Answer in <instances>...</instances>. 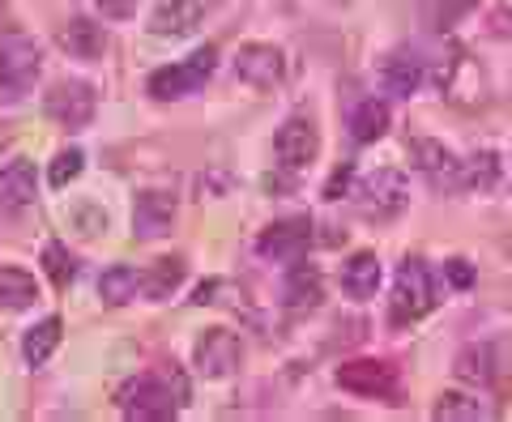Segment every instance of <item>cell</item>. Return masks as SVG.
I'll return each mask as SVG.
<instances>
[{"label": "cell", "instance_id": "obj_19", "mask_svg": "<svg viewBox=\"0 0 512 422\" xmlns=\"http://www.w3.org/2000/svg\"><path fill=\"white\" fill-rule=\"evenodd\" d=\"M461 192H491L500 184V154L495 150H478L470 154L466 162L457 167V180H453Z\"/></svg>", "mask_w": 512, "mask_h": 422}, {"label": "cell", "instance_id": "obj_3", "mask_svg": "<svg viewBox=\"0 0 512 422\" xmlns=\"http://www.w3.org/2000/svg\"><path fill=\"white\" fill-rule=\"evenodd\" d=\"M214 64H218V47L205 43V47H197V52H192L184 64H167V69H154L150 81H146V90L154 94L158 103H175V99H184V94H197L205 81H210Z\"/></svg>", "mask_w": 512, "mask_h": 422}, {"label": "cell", "instance_id": "obj_27", "mask_svg": "<svg viewBox=\"0 0 512 422\" xmlns=\"http://www.w3.org/2000/svg\"><path fill=\"white\" fill-rule=\"evenodd\" d=\"M457 376L470 384H491L495 380V350L491 346H466L457 354Z\"/></svg>", "mask_w": 512, "mask_h": 422}, {"label": "cell", "instance_id": "obj_29", "mask_svg": "<svg viewBox=\"0 0 512 422\" xmlns=\"http://www.w3.org/2000/svg\"><path fill=\"white\" fill-rule=\"evenodd\" d=\"M474 5H478V0H431V30H440V35H444V30H453L461 18H466V13H474Z\"/></svg>", "mask_w": 512, "mask_h": 422}, {"label": "cell", "instance_id": "obj_31", "mask_svg": "<svg viewBox=\"0 0 512 422\" xmlns=\"http://www.w3.org/2000/svg\"><path fill=\"white\" fill-rule=\"evenodd\" d=\"M444 278H448L453 290H470L474 286V265L466 261V256H453V261L444 265Z\"/></svg>", "mask_w": 512, "mask_h": 422}, {"label": "cell", "instance_id": "obj_13", "mask_svg": "<svg viewBox=\"0 0 512 422\" xmlns=\"http://www.w3.org/2000/svg\"><path fill=\"white\" fill-rule=\"evenodd\" d=\"M35 201V162H9V167H0V214H18Z\"/></svg>", "mask_w": 512, "mask_h": 422}, {"label": "cell", "instance_id": "obj_9", "mask_svg": "<svg viewBox=\"0 0 512 422\" xmlns=\"http://www.w3.org/2000/svg\"><path fill=\"white\" fill-rule=\"evenodd\" d=\"M235 73L256 90H274L286 77V52L274 43H244L235 56Z\"/></svg>", "mask_w": 512, "mask_h": 422}, {"label": "cell", "instance_id": "obj_5", "mask_svg": "<svg viewBox=\"0 0 512 422\" xmlns=\"http://www.w3.org/2000/svg\"><path fill=\"white\" fill-rule=\"evenodd\" d=\"M312 248V222L308 218H278L256 235V256L274 265H295Z\"/></svg>", "mask_w": 512, "mask_h": 422}, {"label": "cell", "instance_id": "obj_1", "mask_svg": "<svg viewBox=\"0 0 512 422\" xmlns=\"http://www.w3.org/2000/svg\"><path fill=\"white\" fill-rule=\"evenodd\" d=\"M116 401H120V414L128 422H167L184 405L180 388H167L163 376H133V380H124Z\"/></svg>", "mask_w": 512, "mask_h": 422}, {"label": "cell", "instance_id": "obj_18", "mask_svg": "<svg viewBox=\"0 0 512 422\" xmlns=\"http://www.w3.org/2000/svg\"><path fill=\"white\" fill-rule=\"evenodd\" d=\"M60 47H64L69 56H77V60H94V56H103L107 35H103L99 22H90V18H69V22L60 26Z\"/></svg>", "mask_w": 512, "mask_h": 422}, {"label": "cell", "instance_id": "obj_2", "mask_svg": "<svg viewBox=\"0 0 512 422\" xmlns=\"http://www.w3.org/2000/svg\"><path fill=\"white\" fill-rule=\"evenodd\" d=\"M431 307H436V278H431V269L419 256H410V261H402V269H397L389 324H414V320H423Z\"/></svg>", "mask_w": 512, "mask_h": 422}, {"label": "cell", "instance_id": "obj_6", "mask_svg": "<svg viewBox=\"0 0 512 422\" xmlns=\"http://www.w3.org/2000/svg\"><path fill=\"white\" fill-rule=\"evenodd\" d=\"M94 107H99L94 86L90 81H77V77L56 81V86L47 90V99H43V111L64 128H86L94 120Z\"/></svg>", "mask_w": 512, "mask_h": 422}, {"label": "cell", "instance_id": "obj_21", "mask_svg": "<svg viewBox=\"0 0 512 422\" xmlns=\"http://www.w3.org/2000/svg\"><path fill=\"white\" fill-rule=\"evenodd\" d=\"M389 133V103L384 99H363L355 111H350V137L359 145H372Z\"/></svg>", "mask_w": 512, "mask_h": 422}, {"label": "cell", "instance_id": "obj_8", "mask_svg": "<svg viewBox=\"0 0 512 422\" xmlns=\"http://www.w3.org/2000/svg\"><path fill=\"white\" fill-rule=\"evenodd\" d=\"M239 359H244V346H239V337L231 329H205L197 337V346H192V367L201 371L205 380H222L231 376V371L239 367Z\"/></svg>", "mask_w": 512, "mask_h": 422}, {"label": "cell", "instance_id": "obj_15", "mask_svg": "<svg viewBox=\"0 0 512 422\" xmlns=\"http://www.w3.org/2000/svg\"><path fill=\"white\" fill-rule=\"evenodd\" d=\"M291 273H286V286H282V295H286V307H295V312H312V307H320V299H325V282H320V273L316 265H286Z\"/></svg>", "mask_w": 512, "mask_h": 422}, {"label": "cell", "instance_id": "obj_33", "mask_svg": "<svg viewBox=\"0 0 512 422\" xmlns=\"http://www.w3.org/2000/svg\"><path fill=\"white\" fill-rule=\"evenodd\" d=\"M94 9H99L103 18H111V22H124V18H133L137 13V0H94Z\"/></svg>", "mask_w": 512, "mask_h": 422}, {"label": "cell", "instance_id": "obj_22", "mask_svg": "<svg viewBox=\"0 0 512 422\" xmlns=\"http://www.w3.org/2000/svg\"><path fill=\"white\" fill-rule=\"evenodd\" d=\"M60 333H64L60 316H43V320L35 324V329H30V333L22 337V354H26V363H30V367H43V363L56 354Z\"/></svg>", "mask_w": 512, "mask_h": 422}, {"label": "cell", "instance_id": "obj_23", "mask_svg": "<svg viewBox=\"0 0 512 422\" xmlns=\"http://www.w3.org/2000/svg\"><path fill=\"white\" fill-rule=\"evenodd\" d=\"M184 256H163L146 278H141V290H146V299H154V303H163V299H171L175 290H180V282H184Z\"/></svg>", "mask_w": 512, "mask_h": 422}, {"label": "cell", "instance_id": "obj_12", "mask_svg": "<svg viewBox=\"0 0 512 422\" xmlns=\"http://www.w3.org/2000/svg\"><path fill=\"white\" fill-rule=\"evenodd\" d=\"M171 222H175V197H171V192H141L137 209H133V231H137V239L167 235Z\"/></svg>", "mask_w": 512, "mask_h": 422}, {"label": "cell", "instance_id": "obj_24", "mask_svg": "<svg viewBox=\"0 0 512 422\" xmlns=\"http://www.w3.org/2000/svg\"><path fill=\"white\" fill-rule=\"evenodd\" d=\"M410 162L419 167L423 175H453L457 180V158L444 150V141L436 137H419V141H410Z\"/></svg>", "mask_w": 512, "mask_h": 422}, {"label": "cell", "instance_id": "obj_32", "mask_svg": "<svg viewBox=\"0 0 512 422\" xmlns=\"http://www.w3.org/2000/svg\"><path fill=\"white\" fill-rule=\"evenodd\" d=\"M350 180H355V167H350V162H342V167L333 171V180L325 184V201H342L346 188H350Z\"/></svg>", "mask_w": 512, "mask_h": 422}, {"label": "cell", "instance_id": "obj_25", "mask_svg": "<svg viewBox=\"0 0 512 422\" xmlns=\"http://www.w3.org/2000/svg\"><path fill=\"white\" fill-rule=\"evenodd\" d=\"M39 299V286H35V278H30V273L22 269V265H5L0 269V303L5 307H30Z\"/></svg>", "mask_w": 512, "mask_h": 422}, {"label": "cell", "instance_id": "obj_14", "mask_svg": "<svg viewBox=\"0 0 512 422\" xmlns=\"http://www.w3.org/2000/svg\"><path fill=\"white\" fill-rule=\"evenodd\" d=\"M423 77H427V69H423V60L414 52H393L389 60L380 64V86L389 90L393 99H410V94L423 86Z\"/></svg>", "mask_w": 512, "mask_h": 422}, {"label": "cell", "instance_id": "obj_17", "mask_svg": "<svg viewBox=\"0 0 512 422\" xmlns=\"http://www.w3.org/2000/svg\"><path fill=\"white\" fill-rule=\"evenodd\" d=\"M342 290H346V299H355V303H367L380 290V261H376V252H355L350 261L342 265Z\"/></svg>", "mask_w": 512, "mask_h": 422}, {"label": "cell", "instance_id": "obj_4", "mask_svg": "<svg viewBox=\"0 0 512 422\" xmlns=\"http://www.w3.org/2000/svg\"><path fill=\"white\" fill-rule=\"evenodd\" d=\"M43 52L30 35H5L0 39V99H22L39 81Z\"/></svg>", "mask_w": 512, "mask_h": 422}, {"label": "cell", "instance_id": "obj_11", "mask_svg": "<svg viewBox=\"0 0 512 422\" xmlns=\"http://www.w3.org/2000/svg\"><path fill=\"white\" fill-rule=\"evenodd\" d=\"M316 150H320V137H316L312 120H303V116H291L274 133V154L286 162V167H308L316 158Z\"/></svg>", "mask_w": 512, "mask_h": 422}, {"label": "cell", "instance_id": "obj_28", "mask_svg": "<svg viewBox=\"0 0 512 422\" xmlns=\"http://www.w3.org/2000/svg\"><path fill=\"white\" fill-rule=\"evenodd\" d=\"M43 273H47V282L52 286H69L73 282V256H69V248H64L60 239H52L43 248Z\"/></svg>", "mask_w": 512, "mask_h": 422}, {"label": "cell", "instance_id": "obj_16", "mask_svg": "<svg viewBox=\"0 0 512 422\" xmlns=\"http://www.w3.org/2000/svg\"><path fill=\"white\" fill-rule=\"evenodd\" d=\"M201 22V0H158L150 13V30L154 35H188Z\"/></svg>", "mask_w": 512, "mask_h": 422}, {"label": "cell", "instance_id": "obj_26", "mask_svg": "<svg viewBox=\"0 0 512 422\" xmlns=\"http://www.w3.org/2000/svg\"><path fill=\"white\" fill-rule=\"evenodd\" d=\"M141 290V273L133 269V265H111L103 278H99V295L111 303V307H120V303H128Z\"/></svg>", "mask_w": 512, "mask_h": 422}, {"label": "cell", "instance_id": "obj_20", "mask_svg": "<svg viewBox=\"0 0 512 422\" xmlns=\"http://www.w3.org/2000/svg\"><path fill=\"white\" fill-rule=\"evenodd\" d=\"M431 418L436 422H483V418H491V405H483V397H474V393L448 388V393H440L436 405H431Z\"/></svg>", "mask_w": 512, "mask_h": 422}, {"label": "cell", "instance_id": "obj_30", "mask_svg": "<svg viewBox=\"0 0 512 422\" xmlns=\"http://www.w3.org/2000/svg\"><path fill=\"white\" fill-rule=\"evenodd\" d=\"M82 167H86V154L82 150H64V154L52 158V167H47V184H52V188L73 184L77 175H82Z\"/></svg>", "mask_w": 512, "mask_h": 422}, {"label": "cell", "instance_id": "obj_10", "mask_svg": "<svg viewBox=\"0 0 512 422\" xmlns=\"http://www.w3.org/2000/svg\"><path fill=\"white\" fill-rule=\"evenodd\" d=\"M355 197H363L367 214L393 218V214H402V209H406V201H410V184H406V175H402V171L380 167V171H372V175H367V180L359 184Z\"/></svg>", "mask_w": 512, "mask_h": 422}, {"label": "cell", "instance_id": "obj_7", "mask_svg": "<svg viewBox=\"0 0 512 422\" xmlns=\"http://www.w3.org/2000/svg\"><path fill=\"white\" fill-rule=\"evenodd\" d=\"M338 384L346 393H359V397H376V401H389L402 393V380H397V367L384 363V359H350L338 367Z\"/></svg>", "mask_w": 512, "mask_h": 422}]
</instances>
